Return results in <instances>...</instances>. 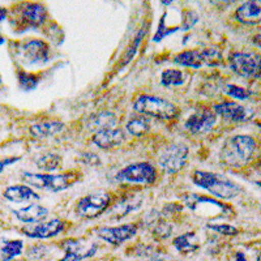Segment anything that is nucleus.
<instances>
[{"label": "nucleus", "instance_id": "1", "mask_svg": "<svg viewBox=\"0 0 261 261\" xmlns=\"http://www.w3.org/2000/svg\"><path fill=\"white\" fill-rule=\"evenodd\" d=\"M193 184L204 188L212 195L220 199H235L241 193V187L235 181L230 180L226 176L209 171H195L192 174Z\"/></svg>", "mask_w": 261, "mask_h": 261}, {"label": "nucleus", "instance_id": "2", "mask_svg": "<svg viewBox=\"0 0 261 261\" xmlns=\"http://www.w3.org/2000/svg\"><path fill=\"white\" fill-rule=\"evenodd\" d=\"M256 141L247 135L232 136L223 144L221 149V160L231 167H241L246 165L253 155Z\"/></svg>", "mask_w": 261, "mask_h": 261}, {"label": "nucleus", "instance_id": "3", "mask_svg": "<svg viewBox=\"0 0 261 261\" xmlns=\"http://www.w3.org/2000/svg\"><path fill=\"white\" fill-rule=\"evenodd\" d=\"M22 179L33 187L45 190L48 192H60L69 188L79 179L77 172H64V174H36V172H24Z\"/></svg>", "mask_w": 261, "mask_h": 261}, {"label": "nucleus", "instance_id": "4", "mask_svg": "<svg viewBox=\"0 0 261 261\" xmlns=\"http://www.w3.org/2000/svg\"><path fill=\"white\" fill-rule=\"evenodd\" d=\"M134 110L141 115L151 116V118L171 120L178 115V109L174 103L165 98L155 95H141L134 103Z\"/></svg>", "mask_w": 261, "mask_h": 261}, {"label": "nucleus", "instance_id": "5", "mask_svg": "<svg viewBox=\"0 0 261 261\" xmlns=\"http://www.w3.org/2000/svg\"><path fill=\"white\" fill-rule=\"evenodd\" d=\"M230 68L241 77H261V55L252 51L247 53H232L228 57Z\"/></svg>", "mask_w": 261, "mask_h": 261}, {"label": "nucleus", "instance_id": "6", "mask_svg": "<svg viewBox=\"0 0 261 261\" xmlns=\"http://www.w3.org/2000/svg\"><path fill=\"white\" fill-rule=\"evenodd\" d=\"M174 62L181 67L200 68L202 65H221L222 55L216 48H202V50H187L178 54Z\"/></svg>", "mask_w": 261, "mask_h": 261}, {"label": "nucleus", "instance_id": "7", "mask_svg": "<svg viewBox=\"0 0 261 261\" xmlns=\"http://www.w3.org/2000/svg\"><path fill=\"white\" fill-rule=\"evenodd\" d=\"M111 202V195L105 191L89 193L79 200L76 205V212L83 218L93 220L97 218L99 214L103 213Z\"/></svg>", "mask_w": 261, "mask_h": 261}, {"label": "nucleus", "instance_id": "8", "mask_svg": "<svg viewBox=\"0 0 261 261\" xmlns=\"http://www.w3.org/2000/svg\"><path fill=\"white\" fill-rule=\"evenodd\" d=\"M187 158L188 146H186L184 144H171L163 149L158 163H160L161 169L167 174H176L186 166Z\"/></svg>", "mask_w": 261, "mask_h": 261}, {"label": "nucleus", "instance_id": "9", "mask_svg": "<svg viewBox=\"0 0 261 261\" xmlns=\"http://www.w3.org/2000/svg\"><path fill=\"white\" fill-rule=\"evenodd\" d=\"M118 181H129V183L151 184L157 179V171L154 166L148 162H137L128 165L115 175Z\"/></svg>", "mask_w": 261, "mask_h": 261}, {"label": "nucleus", "instance_id": "10", "mask_svg": "<svg viewBox=\"0 0 261 261\" xmlns=\"http://www.w3.org/2000/svg\"><path fill=\"white\" fill-rule=\"evenodd\" d=\"M64 257L60 261H83L90 258L97 253V243L85 239H68L63 243Z\"/></svg>", "mask_w": 261, "mask_h": 261}, {"label": "nucleus", "instance_id": "11", "mask_svg": "<svg viewBox=\"0 0 261 261\" xmlns=\"http://www.w3.org/2000/svg\"><path fill=\"white\" fill-rule=\"evenodd\" d=\"M21 54L28 64H45L50 60V46L41 39H30L22 45Z\"/></svg>", "mask_w": 261, "mask_h": 261}, {"label": "nucleus", "instance_id": "12", "mask_svg": "<svg viewBox=\"0 0 261 261\" xmlns=\"http://www.w3.org/2000/svg\"><path fill=\"white\" fill-rule=\"evenodd\" d=\"M137 227L134 223H125L118 227H99L95 230V234L113 246H119L129 241L136 235Z\"/></svg>", "mask_w": 261, "mask_h": 261}, {"label": "nucleus", "instance_id": "13", "mask_svg": "<svg viewBox=\"0 0 261 261\" xmlns=\"http://www.w3.org/2000/svg\"><path fill=\"white\" fill-rule=\"evenodd\" d=\"M217 122V114L208 109H201L193 113L190 118L186 120L184 127L193 135L206 134L214 127Z\"/></svg>", "mask_w": 261, "mask_h": 261}, {"label": "nucleus", "instance_id": "14", "mask_svg": "<svg viewBox=\"0 0 261 261\" xmlns=\"http://www.w3.org/2000/svg\"><path fill=\"white\" fill-rule=\"evenodd\" d=\"M64 230V222L62 220L54 218L48 222L36 223V225H30L22 227V234L27 235L28 238L33 239H47V238L57 237L58 234Z\"/></svg>", "mask_w": 261, "mask_h": 261}, {"label": "nucleus", "instance_id": "15", "mask_svg": "<svg viewBox=\"0 0 261 261\" xmlns=\"http://www.w3.org/2000/svg\"><path fill=\"white\" fill-rule=\"evenodd\" d=\"M214 113L231 122H247L253 116V113L247 107L238 105L235 102H222L214 105Z\"/></svg>", "mask_w": 261, "mask_h": 261}, {"label": "nucleus", "instance_id": "16", "mask_svg": "<svg viewBox=\"0 0 261 261\" xmlns=\"http://www.w3.org/2000/svg\"><path fill=\"white\" fill-rule=\"evenodd\" d=\"M47 18V9L41 3H27L21 9V20L27 27L38 28Z\"/></svg>", "mask_w": 261, "mask_h": 261}, {"label": "nucleus", "instance_id": "17", "mask_svg": "<svg viewBox=\"0 0 261 261\" xmlns=\"http://www.w3.org/2000/svg\"><path fill=\"white\" fill-rule=\"evenodd\" d=\"M235 18L244 25L261 24V0H251L242 4L235 12Z\"/></svg>", "mask_w": 261, "mask_h": 261}, {"label": "nucleus", "instance_id": "18", "mask_svg": "<svg viewBox=\"0 0 261 261\" xmlns=\"http://www.w3.org/2000/svg\"><path fill=\"white\" fill-rule=\"evenodd\" d=\"M125 135L119 128L99 130L93 136V143L101 149H113L124 143Z\"/></svg>", "mask_w": 261, "mask_h": 261}, {"label": "nucleus", "instance_id": "19", "mask_svg": "<svg viewBox=\"0 0 261 261\" xmlns=\"http://www.w3.org/2000/svg\"><path fill=\"white\" fill-rule=\"evenodd\" d=\"M13 214L21 222L37 223L41 222L45 217H47L48 209L38 204H30L28 206H24V208L13 211Z\"/></svg>", "mask_w": 261, "mask_h": 261}, {"label": "nucleus", "instance_id": "20", "mask_svg": "<svg viewBox=\"0 0 261 261\" xmlns=\"http://www.w3.org/2000/svg\"><path fill=\"white\" fill-rule=\"evenodd\" d=\"M3 196L8 201L20 202L25 201H33V200H39V195L37 192L29 188L28 186H22V184H17V186H11V187L6 188L3 192Z\"/></svg>", "mask_w": 261, "mask_h": 261}, {"label": "nucleus", "instance_id": "21", "mask_svg": "<svg viewBox=\"0 0 261 261\" xmlns=\"http://www.w3.org/2000/svg\"><path fill=\"white\" fill-rule=\"evenodd\" d=\"M116 123H118V118L115 114L107 113V111H102V113L93 114L88 119V125L90 130H95V134L99 130L110 129V128H116Z\"/></svg>", "mask_w": 261, "mask_h": 261}, {"label": "nucleus", "instance_id": "22", "mask_svg": "<svg viewBox=\"0 0 261 261\" xmlns=\"http://www.w3.org/2000/svg\"><path fill=\"white\" fill-rule=\"evenodd\" d=\"M64 128V124L62 122H45V123H38L30 127V134L33 137L36 139H46V137H51L54 135L60 134Z\"/></svg>", "mask_w": 261, "mask_h": 261}, {"label": "nucleus", "instance_id": "23", "mask_svg": "<svg viewBox=\"0 0 261 261\" xmlns=\"http://www.w3.org/2000/svg\"><path fill=\"white\" fill-rule=\"evenodd\" d=\"M141 204H143V199H140V197H125V199L120 200L118 204L114 205L111 209V216L118 220L120 217L129 214L130 212L137 211Z\"/></svg>", "mask_w": 261, "mask_h": 261}, {"label": "nucleus", "instance_id": "24", "mask_svg": "<svg viewBox=\"0 0 261 261\" xmlns=\"http://www.w3.org/2000/svg\"><path fill=\"white\" fill-rule=\"evenodd\" d=\"M127 130L129 132L132 136H144L145 134H148L150 130V122L145 115H134L130 116L129 120L127 122L125 125Z\"/></svg>", "mask_w": 261, "mask_h": 261}, {"label": "nucleus", "instance_id": "25", "mask_svg": "<svg viewBox=\"0 0 261 261\" xmlns=\"http://www.w3.org/2000/svg\"><path fill=\"white\" fill-rule=\"evenodd\" d=\"M24 249L22 241H3L0 244V260L11 261L20 256Z\"/></svg>", "mask_w": 261, "mask_h": 261}, {"label": "nucleus", "instance_id": "26", "mask_svg": "<svg viewBox=\"0 0 261 261\" xmlns=\"http://www.w3.org/2000/svg\"><path fill=\"white\" fill-rule=\"evenodd\" d=\"M195 237V232H186V234L175 238V239L172 241V244H174V247L181 253L193 252V251H196V249L199 248V243H196V242L193 241Z\"/></svg>", "mask_w": 261, "mask_h": 261}, {"label": "nucleus", "instance_id": "27", "mask_svg": "<svg viewBox=\"0 0 261 261\" xmlns=\"http://www.w3.org/2000/svg\"><path fill=\"white\" fill-rule=\"evenodd\" d=\"M161 84L163 86H179L184 84V74L179 69H166L161 74Z\"/></svg>", "mask_w": 261, "mask_h": 261}, {"label": "nucleus", "instance_id": "28", "mask_svg": "<svg viewBox=\"0 0 261 261\" xmlns=\"http://www.w3.org/2000/svg\"><path fill=\"white\" fill-rule=\"evenodd\" d=\"M37 165L39 166V169L45 170V171H54V170L60 169V166H62V160H60V157L58 154L47 153L45 155H41L37 160Z\"/></svg>", "mask_w": 261, "mask_h": 261}, {"label": "nucleus", "instance_id": "29", "mask_svg": "<svg viewBox=\"0 0 261 261\" xmlns=\"http://www.w3.org/2000/svg\"><path fill=\"white\" fill-rule=\"evenodd\" d=\"M18 84H20V88L25 92H30V90L36 89L37 85H38L39 79L37 77L36 74L28 73V72L20 71L17 73Z\"/></svg>", "mask_w": 261, "mask_h": 261}, {"label": "nucleus", "instance_id": "30", "mask_svg": "<svg viewBox=\"0 0 261 261\" xmlns=\"http://www.w3.org/2000/svg\"><path fill=\"white\" fill-rule=\"evenodd\" d=\"M226 90H227V94L230 95V97L235 98V99H241V101H243V99L249 98L248 90H246L244 88H241V86H238V85L228 84L227 89Z\"/></svg>", "mask_w": 261, "mask_h": 261}, {"label": "nucleus", "instance_id": "31", "mask_svg": "<svg viewBox=\"0 0 261 261\" xmlns=\"http://www.w3.org/2000/svg\"><path fill=\"white\" fill-rule=\"evenodd\" d=\"M165 18H166V13H165V15H163V17L161 18L160 27H158L157 33H155L154 38H153V41H154V42L161 41V39H163V38H165V37L169 36V34H172V33H175L176 30L179 29V28H174V29H167L166 25H165V22H166V21H165Z\"/></svg>", "mask_w": 261, "mask_h": 261}, {"label": "nucleus", "instance_id": "32", "mask_svg": "<svg viewBox=\"0 0 261 261\" xmlns=\"http://www.w3.org/2000/svg\"><path fill=\"white\" fill-rule=\"evenodd\" d=\"M199 21V16L193 11H186L183 15V30H188L196 25V22Z\"/></svg>", "mask_w": 261, "mask_h": 261}, {"label": "nucleus", "instance_id": "33", "mask_svg": "<svg viewBox=\"0 0 261 261\" xmlns=\"http://www.w3.org/2000/svg\"><path fill=\"white\" fill-rule=\"evenodd\" d=\"M209 228L217 232H221L223 235H237L238 230L230 225H208Z\"/></svg>", "mask_w": 261, "mask_h": 261}, {"label": "nucleus", "instance_id": "34", "mask_svg": "<svg viewBox=\"0 0 261 261\" xmlns=\"http://www.w3.org/2000/svg\"><path fill=\"white\" fill-rule=\"evenodd\" d=\"M144 34H145V32H144V30H141V32H140L139 34L136 36V38L134 39V45H132V47L129 48V51L127 53V55H125L124 64H127V63L132 59V57H134L135 53H136V50H137V46H139V43L141 42V39H143Z\"/></svg>", "mask_w": 261, "mask_h": 261}, {"label": "nucleus", "instance_id": "35", "mask_svg": "<svg viewBox=\"0 0 261 261\" xmlns=\"http://www.w3.org/2000/svg\"><path fill=\"white\" fill-rule=\"evenodd\" d=\"M20 160V157H11V158H4V160H0V174L4 171L7 166L12 165V163L17 162Z\"/></svg>", "mask_w": 261, "mask_h": 261}, {"label": "nucleus", "instance_id": "36", "mask_svg": "<svg viewBox=\"0 0 261 261\" xmlns=\"http://www.w3.org/2000/svg\"><path fill=\"white\" fill-rule=\"evenodd\" d=\"M151 261H176V260L171 258L170 256L162 255V253H157V255H154L153 257H151Z\"/></svg>", "mask_w": 261, "mask_h": 261}, {"label": "nucleus", "instance_id": "37", "mask_svg": "<svg viewBox=\"0 0 261 261\" xmlns=\"http://www.w3.org/2000/svg\"><path fill=\"white\" fill-rule=\"evenodd\" d=\"M252 42H253V45H256L257 47L261 48V34H256V36L252 38Z\"/></svg>", "mask_w": 261, "mask_h": 261}, {"label": "nucleus", "instance_id": "38", "mask_svg": "<svg viewBox=\"0 0 261 261\" xmlns=\"http://www.w3.org/2000/svg\"><path fill=\"white\" fill-rule=\"evenodd\" d=\"M235 261H248L247 260L246 255L243 252H238L237 256H235Z\"/></svg>", "mask_w": 261, "mask_h": 261}, {"label": "nucleus", "instance_id": "39", "mask_svg": "<svg viewBox=\"0 0 261 261\" xmlns=\"http://www.w3.org/2000/svg\"><path fill=\"white\" fill-rule=\"evenodd\" d=\"M8 12H7V8H0V21H3L7 17Z\"/></svg>", "mask_w": 261, "mask_h": 261}, {"label": "nucleus", "instance_id": "40", "mask_svg": "<svg viewBox=\"0 0 261 261\" xmlns=\"http://www.w3.org/2000/svg\"><path fill=\"white\" fill-rule=\"evenodd\" d=\"M258 170H260V175H261V161H260V165H258ZM256 183H257L258 186H261V180H257Z\"/></svg>", "mask_w": 261, "mask_h": 261}, {"label": "nucleus", "instance_id": "41", "mask_svg": "<svg viewBox=\"0 0 261 261\" xmlns=\"http://www.w3.org/2000/svg\"><path fill=\"white\" fill-rule=\"evenodd\" d=\"M3 43H4V37L0 34V45H3Z\"/></svg>", "mask_w": 261, "mask_h": 261}, {"label": "nucleus", "instance_id": "42", "mask_svg": "<svg viewBox=\"0 0 261 261\" xmlns=\"http://www.w3.org/2000/svg\"><path fill=\"white\" fill-rule=\"evenodd\" d=\"M257 261H261V252L258 253V256H257Z\"/></svg>", "mask_w": 261, "mask_h": 261}]
</instances>
